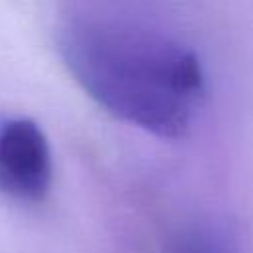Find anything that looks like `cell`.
Wrapping results in <instances>:
<instances>
[{"mask_svg": "<svg viewBox=\"0 0 253 253\" xmlns=\"http://www.w3.org/2000/svg\"><path fill=\"white\" fill-rule=\"evenodd\" d=\"M51 184V152L40 125L28 117L0 119V194L42 200Z\"/></svg>", "mask_w": 253, "mask_h": 253, "instance_id": "7a4b0ae2", "label": "cell"}, {"mask_svg": "<svg viewBox=\"0 0 253 253\" xmlns=\"http://www.w3.org/2000/svg\"><path fill=\"white\" fill-rule=\"evenodd\" d=\"M178 253H231V249L217 231L198 227L180 237Z\"/></svg>", "mask_w": 253, "mask_h": 253, "instance_id": "3957f363", "label": "cell"}, {"mask_svg": "<svg viewBox=\"0 0 253 253\" xmlns=\"http://www.w3.org/2000/svg\"><path fill=\"white\" fill-rule=\"evenodd\" d=\"M63 65L107 113L162 138L192 126L206 95L198 55L180 42L138 26L73 20L57 36Z\"/></svg>", "mask_w": 253, "mask_h": 253, "instance_id": "6da1fadb", "label": "cell"}]
</instances>
